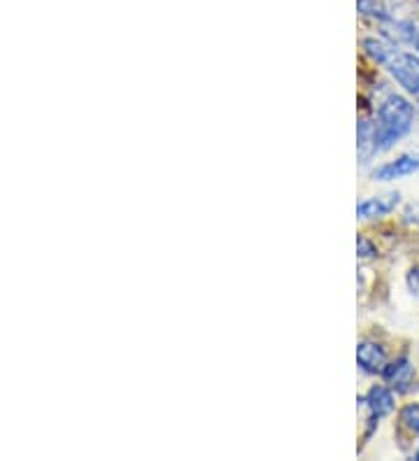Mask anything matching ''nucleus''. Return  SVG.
<instances>
[{"mask_svg":"<svg viewBox=\"0 0 419 461\" xmlns=\"http://www.w3.org/2000/svg\"><path fill=\"white\" fill-rule=\"evenodd\" d=\"M414 105L408 98L391 94L380 107H378V122H375V149L385 152L394 142L413 129Z\"/></svg>","mask_w":419,"mask_h":461,"instance_id":"f257e3e1","label":"nucleus"},{"mask_svg":"<svg viewBox=\"0 0 419 461\" xmlns=\"http://www.w3.org/2000/svg\"><path fill=\"white\" fill-rule=\"evenodd\" d=\"M385 68L403 89L410 94H419V54H410V51L396 47L394 54L387 59Z\"/></svg>","mask_w":419,"mask_h":461,"instance_id":"f03ea898","label":"nucleus"},{"mask_svg":"<svg viewBox=\"0 0 419 461\" xmlns=\"http://www.w3.org/2000/svg\"><path fill=\"white\" fill-rule=\"evenodd\" d=\"M419 170V147L417 149H410V152L401 154L394 161H387V164L378 166L373 170V180L378 182H391L401 180V177H408Z\"/></svg>","mask_w":419,"mask_h":461,"instance_id":"7ed1b4c3","label":"nucleus"},{"mask_svg":"<svg viewBox=\"0 0 419 461\" xmlns=\"http://www.w3.org/2000/svg\"><path fill=\"white\" fill-rule=\"evenodd\" d=\"M357 364L363 373H382L387 366V352L380 343L373 340H363L357 345Z\"/></svg>","mask_w":419,"mask_h":461,"instance_id":"20e7f679","label":"nucleus"},{"mask_svg":"<svg viewBox=\"0 0 419 461\" xmlns=\"http://www.w3.org/2000/svg\"><path fill=\"white\" fill-rule=\"evenodd\" d=\"M414 368L410 364L408 357H398L396 361H391V364L385 366V371H382V377H385V383L389 384L391 389H396V392H408L410 383H413Z\"/></svg>","mask_w":419,"mask_h":461,"instance_id":"39448f33","label":"nucleus"},{"mask_svg":"<svg viewBox=\"0 0 419 461\" xmlns=\"http://www.w3.org/2000/svg\"><path fill=\"white\" fill-rule=\"evenodd\" d=\"M398 194L391 192L385 194V196H373V198H366L357 205V214L359 220H375V217H385L389 214L391 210L398 205Z\"/></svg>","mask_w":419,"mask_h":461,"instance_id":"423d86ee","label":"nucleus"},{"mask_svg":"<svg viewBox=\"0 0 419 461\" xmlns=\"http://www.w3.org/2000/svg\"><path fill=\"white\" fill-rule=\"evenodd\" d=\"M366 405L370 408V422H375L394 411V394L387 387H373L366 396Z\"/></svg>","mask_w":419,"mask_h":461,"instance_id":"0eeeda50","label":"nucleus"},{"mask_svg":"<svg viewBox=\"0 0 419 461\" xmlns=\"http://www.w3.org/2000/svg\"><path fill=\"white\" fill-rule=\"evenodd\" d=\"M357 133H359V157L369 158L370 154L378 152V149H375V124L361 119V122H359Z\"/></svg>","mask_w":419,"mask_h":461,"instance_id":"6e6552de","label":"nucleus"},{"mask_svg":"<svg viewBox=\"0 0 419 461\" xmlns=\"http://www.w3.org/2000/svg\"><path fill=\"white\" fill-rule=\"evenodd\" d=\"M401 424L410 431L419 433V403H408L401 411Z\"/></svg>","mask_w":419,"mask_h":461,"instance_id":"1a4fd4ad","label":"nucleus"},{"mask_svg":"<svg viewBox=\"0 0 419 461\" xmlns=\"http://www.w3.org/2000/svg\"><path fill=\"white\" fill-rule=\"evenodd\" d=\"M357 249H359V257H361V259H373V257H378V249H375V245L369 240V238H363V236L359 238Z\"/></svg>","mask_w":419,"mask_h":461,"instance_id":"9d476101","label":"nucleus"},{"mask_svg":"<svg viewBox=\"0 0 419 461\" xmlns=\"http://www.w3.org/2000/svg\"><path fill=\"white\" fill-rule=\"evenodd\" d=\"M408 285H410V289H413V294H417V296H419V268L410 273Z\"/></svg>","mask_w":419,"mask_h":461,"instance_id":"9b49d317","label":"nucleus"},{"mask_svg":"<svg viewBox=\"0 0 419 461\" xmlns=\"http://www.w3.org/2000/svg\"><path fill=\"white\" fill-rule=\"evenodd\" d=\"M417 459H419V452H417Z\"/></svg>","mask_w":419,"mask_h":461,"instance_id":"f8f14e48","label":"nucleus"}]
</instances>
